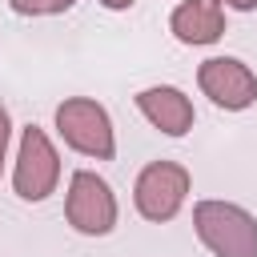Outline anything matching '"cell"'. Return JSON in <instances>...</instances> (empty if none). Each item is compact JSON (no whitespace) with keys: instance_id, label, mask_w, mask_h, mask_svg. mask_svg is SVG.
Returning <instances> with one entry per match:
<instances>
[{"instance_id":"11","label":"cell","mask_w":257,"mask_h":257,"mask_svg":"<svg viewBox=\"0 0 257 257\" xmlns=\"http://www.w3.org/2000/svg\"><path fill=\"white\" fill-rule=\"evenodd\" d=\"M217 8H237V12H253L257 8V0H213Z\"/></svg>"},{"instance_id":"6","label":"cell","mask_w":257,"mask_h":257,"mask_svg":"<svg viewBox=\"0 0 257 257\" xmlns=\"http://www.w3.org/2000/svg\"><path fill=\"white\" fill-rule=\"evenodd\" d=\"M197 84H201V92H205L217 108H225V112H245V108L257 100V76H253V68H249L245 60H237V56H209V60H201Z\"/></svg>"},{"instance_id":"10","label":"cell","mask_w":257,"mask_h":257,"mask_svg":"<svg viewBox=\"0 0 257 257\" xmlns=\"http://www.w3.org/2000/svg\"><path fill=\"white\" fill-rule=\"evenodd\" d=\"M8 133H12V120H8V108L0 104V169H4V153H8Z\"/></svg>"},{"instance_id":"1","label":"cell","mask_w":257,"mask_h":257,"mask_svg":"<svg viewBox=\"0 0 257 257\" xmlns=\"http://www.w3.org/2000/svg\"><path fill=\"white\" fill-rule=\"evenodd\" d=\"M193 225L213 257H257V217L233 201H197Z\"/></svg>"},{"instance_id":"9","label":"cell","mask_w":257,"mask_h":257,"mask_svg":"<svg viewBox=\"0 0 257 257\" xmlns=\"http://www.w3.org/2000/svg\"><path fill=\"white\" fill-rule=\"evenodd\" d=\"M8 4L20 16H56V12H68L76 0H8Z\"/></svg>"},{"instance_id":"5","label":"cell","mask_w":257,"mask_h":257,"mask_svg":"<svg viewBox=\"0 0 257 257\" xmlns=\"http://www.w3.org/2000/svg\"><path fill=\"white\" fill-rule=\"evenodd\" d=\"M60 181V157L48 141L44 128L28 124L20 133V153H16V169H12V189L20 201H44L56 193Z\"/></svg>"},{"instance_id":"8","label":"cell","mask_w":257,"mask_h":257,"mask_svg":"<svg viewBox=\"0 0 257 257\" xmlns=\"http://www.w3.org/2000/svg\"><path fill=\"white\" fill-rule=\"evenodd\" d=\"M169 32L181 44H213L225 32V12L213 0H181L169 16Z\"/></svg>"},{"instance_id":"4","label":"cell","mask_w":257,"mask_h":257,"mask_svg":"<svg viewBox=\"0 0 257 257\" xmlns=\"http://www.w3.org/2000/svg\"><path fill=\"white\" fill-rule=\"evenodd\" d=\"M116 213H120V209H116V197H112V189H108L104 177H96L92 169L72 173L68 197H64V217H68V225H72L76 233H84V237H104V233H112Z\"/></svg>"},{"instance_id":"7","label":"cell","mask_w":257,"mask_h":257,"mask_svg":"<svg viewBox=\"0 0 257 257\" xmlns=\"http://www.w3.org/2000/svg\"><path fill=\"white\" fill-rule=\"evenodd\" d=\"M137 108H141V116H145L153 128H161L165 137H185V133L193 128V100H189L181 88H173V84L141 88V92H137Z\"/></svg>"},{"instance_id":"12","label":"cell","mask_w":257,"mask_h":257,"mask_svg":"<svg viewBox=\"0 0 257 257\" xmlns=\"http://www.w3.org/2000/svg\"><path fill=\"white\" fill-rule=\"evenodd\" d=\"M104 8H112V12H124V8H133V0H100Z\"/></svg>"},{"instance_id":"3","label":"cell","mask_w":257,"mask_h":257,"mask_svg":"<svg viewBox=\"0 0 257 257\" xmlns=\"http://www.w3.org/2000/svg\"><path fill=\"white\" fill-rule=\"evenodd\" d=\"M189 169L177 165V161H153L141 169L137 185H133V201H137V213L153 225L161 221H173L189 197Z\"/></svg>"},{"instance_id":"2","label":"cell","mask_w":257,"mask_h":257,"mask_svg":"<svg viewBox=\"0 0 257 257\" xmlns=\"http://www.w3.org/2000/svg\"><path fill=\"white\" fill-rule=\"evenodd\" d=\"M56 133L64 137L68 149H76L92 161H108L116 153L108 108L88 100V96H68L64 104H56Z\"/></svg>"}]
</instances>
